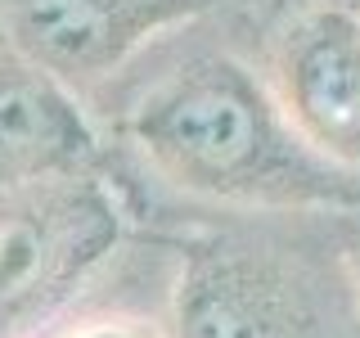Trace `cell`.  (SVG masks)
<instances>
[{"mask_svg": "<svg viewBox=\"0 0 360 338\" xmlns=\"http://www.w3.org/2000/svg\"><path fill=\"white\" fill-rule=\"evenodd\" d=\"M127 135L172 189L243 212H360V176L320 158L266 73L234 54H194L144 90Z\"/></svg>", "mask_w": 360, "mask_h": 338, "instance_id": "1", "label": "cell"}, {"mask_svg": "<svg viewBox=\"0 0 360 338\" xmlns=\"http://www.w3.org/2000/svg\"><path fill=\"white\" fill-rule=\"evenodd\" d=\"M167 338H360L356 280L257 239H202L180 257Z\"/></svg>", "mask_w": 360, "mask_h": 338, "instance_id": "2", "label": "cell"}, {"mask_svg": "<svg viewBox=\"0 0 360 338\" xmlns=\"http://www.w3.org/2000/svg\"><path fill=\"white\" fill-rule=\"evenodd\" d=\"M122 234L127 212L99 172L0 185V338H22L63 311Z\"/></svg>", "mask_w": 360, "mask_h": 338, "instance_id": "3", "label": "cell"}, {"mask_svg": "<svg viewBox=\"0 0 360 338\" xmlns=\"http://www.w3.org/2000/svg\"><path fill=\"white\" fill-rule=\"evenodd\" d=\"M266 82L320 158L360 176V5L311 0L275 27Z\"/></svg>", "mask_w": 360, "mask_h": 338, "instance_id": "4", "label": "cell"}, {"mask_svg": "<svg viewBox=\"0 0 360 338\" xmlns=\"http://www.w3.org/2000/svg\"><path fill=\"white\" fill-rule=\"evenodd\" d=\"M212 5L217 0H0V18L59 82L86 90Z\"/></svg>", "mask_w": 360, "mask_h": 338, "instance_id": "5", "label": "cell"}, {"mask_svg": "<svg viewBox=\"0 0 360 338\" xmlns=\"http://www.w3.org/2000/svg\"><path fill=\"white\" fill-rule=\"evenodd\" d=\"M99 172V135L59 82L0 18V185Z\"/></svg>", "mask_w": 360, "mask_h": 338, "instance_id": "6", "label": "cell"}, {"mask_svg": "<svg viewBox=\"0 0 360 338\" xmlns=\"http://www.w3.org/2000/svg\"><path fill=\"white\" fill-rule=\"evenodd\" d=\"M63 338H167V325L158 330L153 320H140V315H104V320H86L68 330Z\"/></svg>", "mask_w": 360, "mask_h": 338, "instance_id": "7", "label": "cell"}, {"mask_svg": "<svg viewBox=\"0 0 360 338\" xmlns=\"http://www.w3.org/2000/svg\"><path fill=\"white\" fill-rule=\"evenodd\" d=\"M352 280H356V298H360V266H356V275H352Z\"/></svg>", "mask_w": 360, "mask_h": 338, "instance_id": "8", "label": "cell"}]
</instances>
